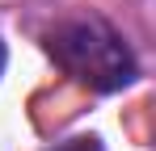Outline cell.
<instances>
[{"label":"cell","mask_w":156,"mask_h":151,"mask_svg":"<svg viewBox=\"0 0 156 151\" xmlns=\"http://www.w3.org/2000/svg\"><path fill=\"white\" fill-rule=\"evenodd\" d=\"M0 72H4V42H0Z\"/></svg>","instance_id":"cell-3"},{"label":"cell","mask_w":156,"mask_h":151,"mask_svg":"<svg viewBox=\"0 0 156 151\" xmlns=\"http://www.w3.org/2000/svg\"><path fill=\"white\" fill-rule=\"evenodd\" d=\"M47 55L76 84L93 92H118L135 80V55L122 34L101 17H68L47 34Z\"/></svg>","instance_id":"cell-1"},{"label":"cell","mask_w":156,"mask_h":151,"mask_svg":"<svg viewBox=\"0 0 156 151\" xmlns=\"http://www.w3.org/2000/svg\"><path fill=\"white\" fill-rule=\"evenodd\" d=\"M59 151H101V147H97V139H72L68 147H59Z\"/></svg>","instance_id":"cell-2"}]
</instances>
